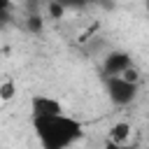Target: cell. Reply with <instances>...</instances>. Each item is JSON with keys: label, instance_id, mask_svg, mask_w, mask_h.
<instances>
[{"label": "cell", "instance_id": "1", "mask_svg": "<svg viewBox=\"0 0 149 149\" xmlns=\"http://www.w3.org/2000/svg\"><path fill=\"white\" fill-rule=\"evenodd\" d=\"M33 130L42 149H70L84 135L81 123L68 114H58L49 119H33Z\"/></svg>", "mask_w": 149, "mask_h": 149}, {"label": "cell", "instance_id": "2", "mask_svg": "<svg viewBox=\"0 0 149 149\" xmlns=\"http://www.w3.org/2000/svg\"><path fill=\"white\" fill-rule=\"evenodd\" d=\"M105 88H107V95L114 105H130L135 98H137V91H140V84H133V81H126L121 77H107L105 79Z\"/></svg>", "mask_w": 149, "mask_h": 149}, {"label": "cell", "instance_id": "3", "mask_svg": "<svg viewBox=\"0 0 149 149\" xmlns=\"http://www.w3.org/2000/svg\"><path fill=\"white\" fill-rule=\"evenodd\" d=\"M30 114H33V119H49V116H58V114H65V112H63V105L56 98L40 93L30 100Z\"/></svg>", "mask_w": 149, "mask_h": 149}, {"label": "cell", "instance_id": "4", "mask_svg": "<svg viewBox=\"0 0 149 149\" xmlns=\"http://www.w3.org/2000/svg\"><path fill=\"white\" fill-rule=\"evenodd\" d=\"M128 68H133V61H130V54L126 51H109L102 61V70L107 77H121Z\"/></svg>", "mask_w": 149, "mask_h": 149}, {"label": "cell", "instance_id": "5", "mask_svg": "<svg viewBox=\"0 0 149 149\" xmlns=\"http://www.w3.org/2000/svg\"><path fill=\"white\" fill-rule=\"evenodd\" d=\"M130 133H133L130 123L119 121V123H114V126L109 128V133H107V142H114V144H128Z\"/></svg>", "mask_w": 149, "mask_h": 149}, {"label": "cell", "instance_id": "6", "mask_svg": "<svg viewBox=\"0 0 149 149\" xmlns=\"http://www.w3.org/2000/svg\"><path fill=\"white\" fill-rule=\"evenodd\" d=\"M14 93H16L14 81H2V84H0V100H2V102L12 100V98H14Z\"/></svg>", "mask_w": 149, "mask_h": 149}, {"label": "cell", "instance_id": "7", "mask_svg": "<svg viewBox=\"0 0 149 149\" xmlns=\"http://www.w3.org/2000/svg\"><path fill=\"white\" fill-rule=\"evenodd\" d=\"M47 9H49V16H51V19H61V16L65 14V5H61V2H51Z\"/></svg>", "mask_w": 149, "mask_h": 149}, {"label": "cell", "instance_id": "8", "mask_svg": "<svg viewBox=\"0 0 149 149\" xmlns=\"http://www.w3.org/2000/svg\"><path fill=\"white\" fill-rule=\"evenodd\" d=\"M28 28H30L33 33H40V30H42V19H40V16H28Z\"/></svg>", "mask_w": 149, "mask_h": 149}, {"label": "cell", "instance_id": "9", "mask_svg": "<svg viewBox=\"0 0 149 149\" xmlns=\"http://www.w3.org/2000/svg\"><path fill=\"white\" fill-rule=\"evenodd\" d=\"M105 149H130L128 144H114V142H105Z\"/></svg>", "mask_w": 149, "mask_h": 149}, {"label": "cell", "instance_id": "10", "mask_svg": "<svg viewBox=\"0 0 149 149\" xmlns=\"http://www.w3.org/2000/svg\"><path fill=\"white\" fill-rule=\"evenodd\" d=\"M7 7H9L7 2H0V12H2V9H7Z\"/></svg>", "mask_w": 149, "mask_h": 149}]
</instances>
